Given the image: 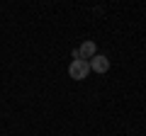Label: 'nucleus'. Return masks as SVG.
I'll use <instances>...</instances> for the list:
<instances>
[{"mask_svg": "<svg viewBox=\"0 0 146 136\" xmlns=\"http://www.w3.org/2000/svg\"><path fill=\"white\" fill-rule=\"evenodd\" d=\"M88 73H90V63L88 61H83V58H73V61H71V66H68V75H71L73 80L88 78Z\"/></svg>", "mask_w": 146, "mask_h": 136, "instance_id": "1", "label": "nucleus"}, {"mask_svg": "<svg viewBox=\"0 0 146 136\" xmlns=\"http://www.w3.org/2000/svg\"><path fill=\"white\" fill-rule=\"evenodd\" d=\"M88 63H90V71H95V73H107L110 71V58L102 56V53H95Z\"/></svg>", "mask_w": 146, "mask_h": 136, "instance_id": "2", "label": "nucleus"}, {"mask_svg": "<svg viewBox=\"0 0 146 136\" xmlns=\"http://www.w3.org/2000/svg\"><path fill=\"white\" fill-rule=\"evenodd\" d=\"M95 53H98V44H95L93 39H88V42H83V44L78 46V56L83 58V61H90Z\"/></svg>", "mask_w": 146, "mask_h": 136, "instance_id": "3", "label": "nucleus"}]
</instances>
